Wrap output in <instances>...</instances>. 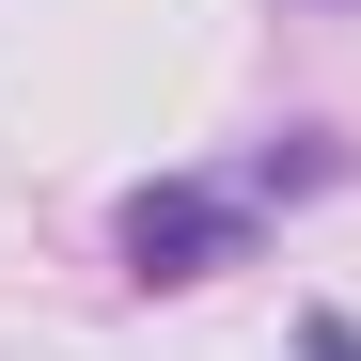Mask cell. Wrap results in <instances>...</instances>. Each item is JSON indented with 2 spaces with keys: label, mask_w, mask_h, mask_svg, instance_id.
<instances>
[{
  "label": "cell",
  "mask_w": 361,
  "mask_h": 361,
  "mask_svg": "<svg viewBox=\"0 0 361 361\" xmlns=\"http://www.w3.org/2000/svg\"><path fill=\"white\" fill-rule=\"evenodd\" d=\"M330 173H345V157H330V126H267V157L235 173V189H252V204H298V189H330Z\"/></svg>",
  "instance_id": "cell-2"
},
{
  "label": "cell",
  "mask_w": 361,
  "mask_h": 361,
  "mask_svg": "<svg viewBox=\"0 0 361 361\" xmlns=\"http://www.w3.org/2000/svg\"><path fill=\"white\" fill-rule=\"evenodd\" d=\"M252 189L235 173H157V189L110 204V252H126V283H220V267H252Z\"/></svg>",
  "instance_id": "cell-1"
},
{
  "label": "cell",
  "mask_w": 361,
  "mask_h": 361,
  "mask_svg": "<svg viewBox=\"0 0 361 361\" xmlns=\"http://www.w3.org/2000/svg\"><path fill=\"white\" fill-rule=\"evenodd\" d=\"M298 361H361V314H298Z\"/></svg>",
  "instance_id": "cell-3"
}]
</instances>
